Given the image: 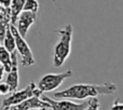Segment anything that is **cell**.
I'll use <instances>...</instances> for the list:
<instances>
[{
    "instance_id": "cell-1",
    "label": "cell",
    "mask_w": 123,
    "mask_h": 110,
    "mask_svg": "<svg viewBox=\"0 0 123 110\" xmlns=\"http://www.w3.org/2000/svg\"><path fill=\"white\" fill-rule=\"evenodd\" d=\"M117 84L113 82H105L103 84H86L79 83L54 94V97L61 99H78L97 97L98 95H112L117 92Z\"/></svg>"
},
{
    "instance_id": "cell-2",
    "label": "cell",
    "mask_w": 123,
    "mask_h": 110,
    "mask_svg": "<svg viewBox=\"0 0 123 110\" xmlns=\"http://www.w3.org/2000/svg\"><path fill=\"white\" fill-rule=\"evenodd\" d=\"M56 34L58 35L57 43L54 47L53 51V67L60 68L64 65L66 59L69 57L71 52V42L74 37V27L71 24H67L63 29L56 30Z\"/></svg>"
},
{
    "instance_id": "cell-3",
    "label": "cell",
    "mask_w": 123,
    "mask_h": 110,
    "mask_svg": "<svg viewBox=\"0 0 123 110\" xmlns=\"http://www.w3.org/2000/svg\"><path fill=\"white\" fill-rule=\"evenodd\" d=\"M42 94H43L42 92L38 89V84H36L35 82H30L24 90L13 92L9 97L3 99L2 107L16 106V105L22 104L23 102L27 100L28 98L32 97V96H41Z\"/></svg>"
},
{
    "instance_id": "cell-4",
    "label": "cell",
    "mask_w": 123,
    "mask_h": 110,
    "mask_svg": "<svg viewBox=\"0 0 123 110\" xmlns=\"http://www.w3.org/2000/svg\"><path fill=\"white\" fill-rule=\"evenodd\" d=\"M10 28L15 37V40H16V51L19 54V56H21L22 66L23 67H30V66L35 65L36 61H35L34 54H32V51L29 48L28 43L26 42L25 38L19 34L18 29H17V27L15 25L11 24Z\"/></svg>"
},
{
    "instance_id": "cell-5",
    "label": "cell",
    "mask_w": 123,
    "mask_h": 110,
    "mask_svg": "<svg viewBox=\"0 0 123 110\" xmlns=\"http://www.w3.org/2000/svg\"><path fill=\"white\" fill-rule=\"evenodd\" d=\"M72 76V70H66L61 73H47L38 82V89L42 93L52 92L60 87L65 80Z\"/></svg>"
},
{
    "instance_id": "cell-6",
    "label": "cell",
    "mask_w": 123,
    "mask_h": 110,
    "mask_svg": "<svg viewBox=\"0 0 123 110\" xmlns=\"http://www.w3.org/2000/svg\"><path fill=\"white\" fill-rule=\"evenodd\" d=\"M41 98L49 103L51 109L50 110H85L89 106V100L83 103H74L70 99H61L54 100L51 97L45 95H41Z\"/></svg>"
},
{
    "instance_id": "cell-7",
    "label": "cell",
    "mask_w": 123,
    "mask_h": 110,
    "mask_svg": "<svg viewBox=\"0 0 123 110\" xmlns=\"http://www.w3.org/2000/svg\"><path fill=\"white\" fill-rule=\"evenodd\" d=\"M37 21V13L29 12V11H23L19 15L18 19H17L16 27L18 29L19 34L26 38L28 34L29 28L32 26V24H35Z\"/></svg>"
},
{
    "instance_id": "cell-8",
    "label": "cell",
    "mask_w": 123,
    "mask_h": 110,
    "mask_svg": "<svg viewBox=\"0 0 123 110\" xmlns=\"http://www.w3.org/2000/svg\"><path fill=\"white\" fill-rule=\"evenodd\" d=\"M34 108H48L51 109L49 103L43 100L41 96H32V97L28 98L27 100L23 102L22 104L16 105V106H12L11 110H30Z\"/></svg>"
},
{
    "instance_id": "cell-9",
    "label": "cell",
    "mask_w": 123,
    "mask_h": 110,
    "mask_svg": "<svg viewBox=\"0 0 123 110\" xmlns=\"http://www.w3.org/2000/svg\"><path fill=\"white\" fill-rule=\"evenodd\" d=\"M12 69L11 71L8 73L6 79V82L10 85L11 91L15 92L18 89V84H19V76H18V64H17V51H15L14 53H12Z\"/></svg>"
},
{
    "instance_id": "cell-10",
    "label": "cell",
    "mask_w": 123,
    "mask_h": 110,
    "mask_svg": "<svg viewBox=\"0 0 123 110\" xmlns=\"http://www.w3.org/2000/svg\"><path fill=\"white\" fill-rule=\"evenodd\" d=\"M26 0H13L11 3V14H12V25L16 26L17 19H18L21 13L24 11V6H25Z\"/></svg>"
},
{
    "instance_id": "cell-11",
    "label": "cell",
    "mask_w": 123,
    "mask_h": 110,
    "mask_svg": "<svg viewBox=\"0 0 123 110\" xmlns=\"http://www.w3.org/2000/svg\"><path fill=\"white\" fill-rule=\"evenodd\" d=\"M0 61H1V66L4 68L6 72H10L12 69V53L8 51L3 45L0 47Z\"/></svg>"
},
{
    "instance_id": "cell-12",
    "label": "cell",
    "mask_w": 123,
    "mask_h": 110,
    "mask_svg": "<svg viewBox=\"0 0 123 110\" xmlns=\"http://www.w3.org/2000/svg\"><path fill=\"white\" fill-rule=\"evenodd\" d=\"M1 45H3L10 53H14L16 51V40H15V37L13 35L12 30H11L10 26H9L8 30H6V37H4L3 41L1 42Z\"/></svg>"
},
{
    "instance_id": "cell-13",
    "label": "cell",
    "mask_w": 123,
    "mask_h": 110,
    "mask_svg": "<svg viewBox=\"0 0 123 110\" xmlns=\"http://www.w3.org/2000/svg\"><path fill=\"white\" fill-rule=\"evenodd\" d=\"M24 11H29V12L38 13L39 11V2L38 0H26Z\"/></svg>"
},
{
    "instance_id": "cell-14",
    "label": "cell",
    "mask_w": 123,
    "mask_h": 110,
    "mask_svg": "<svg viewBox=\"0 0 123 110\" xmlns=\"http://www.w3.org/2000/svg\"><path fill=\"white\" fill-rule=\"evenodd\" d=\"M99 100L97 97H93L89 100V106L85 110H99Z\"/></svg>"
},
{
    "instance_id": "cell-15",
    "label": "cell",
    "mask_w": 123,
    "mask_h": 110,
    "mask_svg": "<svg viewBox=\"0 0 123 110\" xmlns=\"http://www.w3.org/2000/svg\"><path fill=\"white\" fill-rule=\"evenodd\" d=\"M9 93H12L10 85L6 82H1L0 83V94L1 95H8Z\"/></svg>"
},
{
    "instance_id": "cell-16",
    "label": "cell",
    "mask_w": 123,
    "mask_h": 110,
    "mask_svg": "<svg viewBox=\"0 0 123 110\" xmlns=\"http://www.w3.org/2000/svg\"><path fill=\"white\" fill-rule=\"evenodd\" d=\"M110 110H123V103H120V100L117 99L112 104V106H111Z\"/></svg>"
},
{
    "instance_id": "cell-17",
    "label": "cell",
    "mask_w": 123,
    "mask_h": 110,
    "mask_svg": "<svg viewBox=\"0 0 123 110\" xmlns=\"http://www.w3.org/2000/svg\"><path fill=\"white\" fill-rule=\"evenodd\" d=\"M13 0H0V4L3 8H10Z\"/></svg>"
},
{
    "instance_id": "cell-18",
    "label": "cell",
    "mask_w": 123,
    "mask_h": 110,
    "mask_svg": "<svg viewBox=\"0 0 123 110\" xmlns=\"http://www.w3.org/2000/svg\"><path fill=\"white\" fill-rule=\"evenodd\" d=\"M30 110H50L48 108H34V109H30Z\"/></svg>"
},
{
    "instance_id": "cell-19",
    "label": "cell",
    "mask_w": 123,
    "mask_h": 110,
    "mask_svg": "<svg viewBox=\"0 0 123 110\" xmlns=\"http://www.w3.org/2000/svg\"><path fill=\"white\" fill-rule=\"evenodd\" d=\"M1 110H11V107H2Z\"/></svg>"
}]
</instances>
